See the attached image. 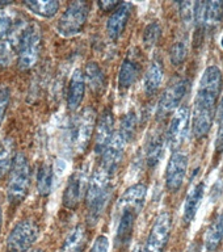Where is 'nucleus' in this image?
Listing matches in <instances>:
<instances>
[{
  "label": "nucleus",
  "instance_id": "473e14b6",
  "mask_svg": "<svg viewBox=\"0 0 223 252\" xmlns=\"http://www.w3.org/2000/svg\"><path fill=\"white\" fill-rule=\"evenodd\" d=\"M8 104H9V88L4 84H0V125L4 120Z\"/></svg>",
  "mask_w": 223,
  "mask_h": 252
},
{
  "label": "nucleus",
  "instance_id": "9d476101",
  "mask_svg": "<svg viewBox=\"0 0 223 252\" xmlns=\"http://www.w3.org/2000/svg\"><path fill=\"white\" fill-rule=\"evenodd\" d=\"M189 82L188 79H179L171 86L167 87L164 94H161L159 104H158L157 116L159 120L165 118L171 112L175 110V108L179 106L181 100L184 98L187 91H188Z\"/></svg>",
  "mask_w": 223,
  "mask_h": 252
},
{
  "label": "nucleus",
  "instance_id": "20e7f679",
  "mask_svg": "<svg viewBox=\"0 0 223 252\" xmlns=\"http://www.w3.org/2000/svg\"><path fill=\"white\" fill-rule=\"evenodd\" d=\"M29 181H31V169L29 163L24 154H17L9 171L8 179L7 196L11 204H20L25 198L29 190Z\"/></svg>",
  "mask_w": 223,
  "mask_h": 252
},
{
  "label": "nucleus",
  "instance_id": "6e6552de",
  "mask_svg": "<svg viewBox=\"0 0 223 252\" xmlns=\"http://www.w3.org/2000/svg\"><path fill=\"white\" fill-rule=\"evenodd\" d=\"M95 125H96V112L94 108H86L83 109L76 120L74 122V145L78 153H84L90 145L91 138L94 134Z\"/></svg>",
  "mask_w": 223,
  "mask_h": 252
},
{
  "label": "nucleus",
  "instance_id": "cd10ccee",
  "mask_svg": "<svg viewBox=\"0 0 223 252\" xmlns=\"http://www.w3.org/2000/svg\"><path fill=\"white\" fill-rule=\"evenodd\" d=\"M53 185V168L49 163H42L37 172V192L41 196H47Z\"/></svg>",
  "mask_w": 223,
  "mask_h": 252
},
{
  "label": "nucleus",
  "instance_id": "72a5a7b5",
  "mask_svg": "<svg viewBox=\"0 0 223 252\" xmlns=\"http://www.w3.org/2000/svg\"><path fill=\"white\" fill-rule=\"evenodd\" d=\"M12 21L9 16L5 12L0 11V39L5 38L7 35L11 34Z\"/></svg>",
  "mask_w": 223,
  "mask_h": 252
},
{
  "label": "nucleus",
  "instance_id": "39448f33",
  "mask_svg": "<svg viewBox=\"0 0 223 252\" xmlns=\"http://www.w3.org/2000/svg\"><path fill=\"white\" fill-rule=\"evenodd\" d=\"M142 208L129 204L126 201H118L116 206V217H117V223H116V238L114 244L117 248H124L130 243L135 220L138 214L141 213Z\"/></svg>",
  "mask_w": 223,
  "mask_h": 252
},
{
  "label": "nucleus",
  "instance_id": "dca6fc26",
  "mask_svg": "<svg viewBox=\"0 0 223 252\" xmlns=\"http://www.w3.org/2000/svg\"><path fill=\"white\" fill-rule=\"evenodd\" d=\"M114 117L112 110L106 109L101 114V118L96 126V135H95V153L102 154L104 150L113 137Z\"/></svg>",
  "mask_w": 223,
  "mask_h": 252
},
{
  "label": "nucleus",
  "instance_id": "1a4fd4ad",
  "mask_svg": "<svg viewBox=\"0 0 223 252\" xmlns=\"http://www.w3.org/2000/svg\"><path fill=\"white\" fill-rule=\"evenodd\" d=\"M171 234V216L168 212L160 213L154 222L149 238L146 240L145 252H163Z\"/></svg>",
  "mask_w": 223,
  "mask_h": 252
},
{
  "label": "nucleus",
  "instance_id": "a878e982",
  "mask_svg": "<svg viewBox=\"0 0 223 252\" xmlns=\"http://www.w3.org/2000/svg\"><path fill=\"white\" fill-rule=\"evenodd\" d=\"M223 240V213L217 218L210 227L208 228L206 232V238H205V246L209 251H216L217 248L220 247V244Z\"/></svg>",
  "mask_w": 223,
  "mask_h": 252
},
{
  "label": "nucleus",
  "instance_id": "c85d7f7f",
  "mask_svg": "<svg viewBox=\"0 0 223 252\" xmlns=\"http://www.w3.org/2000/svg\"><path fill=\"white\" fill-rule=\"evenodd\" d=\"M135 129H137V116L134 112H130L124 117V120L121 121V125H120V131L122 133V135L127 139V141H131L133 139V135L135 133Z\"/></svg>",
  "mask_w": 223,
  "mask_h": 252
},
{
  "label": "nucleus",
  "instance_id": "ddd939ff",
  "mask_svg": "<svg viewBox=\"0 0 223 252\" xmlns=\"http://www.w3.org/2000/svg\"><path fill=\"white\" fill-rule=\"evenodd\" d=\"M88 183L90 181L87 169H78L71 175L63 193V205L67 209H75L78 206L83 196L87 193Z\"/></svg>",
  "mask_w": 223,
  "mask_h": 252
},
{
  "label": "nucleus",
  "instance_id": "9b49d317",
  "mask_svg": "<svg viewBox=\"0 0 223 252\" xmlns=\"http://www.w3.org/2000/svg\"><path fill=\"white\" fill-rule=\"evenodd\" d=\"M189 116L191 110L188 105H181L175 112L172 120L169 122L168 130H167V142L168 146L175 151L183 145V142L187 138L189 125Z\"/></svg>",
  "mask_w": 223,
  "mask_h": 252
},
{
  "label": "nucleus",
  "instance_id": "bb28decb",
  "mask_svg": "<svg viewBox=\"0 0 223 252\" xmlns=\"http://www.w3.org/2000/svg\"><path fill=\"white\" fill-rule=\"evenodd\" d=\"M24 5L28 9H31L32 12L42 16V17H53V16L57 15V12H58L59 7H61L59 1H55V0H46V1H42V0L24 1Z\"/></svg>",
  "mask_w": 223,
  "mask_h": 252
},
{
  "label": "nucleus",
  "instance_id": "412c9836",
  "mask_svg": "<svg viewBox=\"0 0 223 252\" xmlns=\"http://www.w3.org/2000/svg\"><path fill=\"white\" fill-rule=\"evenodd\" d=\"M223 17V1H206L204 13V29L212 31L221 24Z\"/></svg>",
  "mask_w": 223,
  "mask_h": 252
},
{
  "label": "nucleus",
  "instance_id": "58836bf2",
  "mask_svg": "<svg viewBox=\"0 0 223 252\" xmlns=\"http://www.w3.org/2000/svg\"><path fill=\"white\" fill-rule=\"evenodd\" d=\"M8 4H12L11 1H0V7H4V5H8Z\"/></svg>",
  "mask_w": 223,
  "mask_h": 252
},
{
  "label": "nucleus",
  "instance_id": "a211bd4d",
  "mask_svg": "<svg viewBox=\"0 0 223 252\" xmlns=\"http://www.w3.org/2000/svg\"><path fill=\"white\" fill-rule=\"evenodd\" d=\"M205 193V183L200 181L197 183L194 187L191 188V190L187 194L184 202V209H183V220L185 224H189L194 220V217L197 214V210L200 208L201 201L204 197Z\"/></svg>",
  "mask_w": 223,
  "mask_h": 252
},
{
  "label": "nucleus",
  "instance_id": "b1692460",
  "mask_svg": "<svg viewBox=\"0 0 223 252\" xmlns=\"http://www.w3.org/2000/svg\"><path fill=\"white\" fill-rule=\"evenodd\" d=\"M86 240V232L82 224L75 226L64 239L61 252H82Z\"/></svg>",
  "mask_w": 223,
  "mask_h": 252
},
{
  "label": "nucleus",
  "instance_id": "2f4dec72",
  "mask_svg": "<svg viewBox=\"0 0 223 252\" xmlns=\"http://www.w3.org/2000/svg\"><path fill=\"white\" fill-rule=\"evenodd\" d=\"M181 21L189 27L194 23V15H196V3L194 1H183L179 4Z\"/></svg>",
  "mask_w": 223,
  "mask_h": 252
},
{
  "label": "nucleus",
  "instance_id": "c756f323",
  "mask_svg": "<svg viewBox=\"0 0 223 252\" xmlns=\"http://www.w3.org/2000/svg\"><path fill=\"white\" fill-rule=\"evenodd\" d=\"M187 53H188V47L185 41H177L173 43L169 50V58L173 66H180L187 58Z\"/></svg>",
  "mask_w": 223,
  "mask_h": 252
},
{
  "label": "nucleus",
  "instance_id": "e433bc0d",
  "mask_svg": "<svg viewBox=\"0 0 223 252\" xmlns=\"http://www.w3.org/2000/svg\"><path fill=\"white\" fill-rule=\"evenodd\" d=\"M121 4V1H100L98 3V7L101 8L102 11H114L116 8H118V5Z\"/></svg>",
  "mask_w": 223,
  "mask_h": 252
},
{
  "label": "nucleus",
  "instance_id": "c9c22d12",
  "mask_svg": "<svg viewBox=\"0 0 223 252\" xmlns=\"http://www.w3.org/2000/svg\"><path fill=\"white\" fill-rule=\"evenodd\" d=\"M217 121H218V131L223 133V94L217 109Z\"/></svg>",
  "mask_w": 223,
  "mask_h": 252
},
{
  "label": "nucleus",
  "instance_id": "423d86ee",
  "mask_svg": "<svg viewBox=\"0 0 223 252\" xmlns=\"http://www.w3.org/2000/svg\"><path fill=\"white\" fill-rule=\"evenodd\" d=\"M90 15V4L87 1H72L61 16L57 31L63 37H72L79 34L86 25Z\"/></svg>",
  "mask_w": 223,
  "mask_h": 252
},
{
  "label": "nucleus",
  "instance_id": "0eeeda50",
  "mask_svg": "<svg viewBox=\"0 0 223 252\" xmlns=\"http://www.w3.org/2000/svg\"><path fill=\"white\" fill-rule=\"evenodd\" d=\"M38 234V226L33 220H21L16 224L8 236L5 252H27L34 244Z\"/></svg>",
  "mask_w": 223,
  "mask_h": 252
},
{
  "label": "nucleus",
  "instance_id": "f03ea898",
  "mask_svg": "<svg viewBox=\"0 0 223 252\" xmlns=\"http://www.w3.org/2000/svg\"><path fill=\"white\" fill-rule=\"evenodd\" d=\"M110 175L98 167L88 183L86 193V220L90 226L97 223L110 197Z\"/></svg>",
  "mask_w": 223,
  "mask_h": 252
},
{
  "label": "nucleus",
  "instance_id": "4468645a",
  "mask_svg": "<svg viewBox=\"0 0 223 252\" xmlns=\"http://www.w3.org/2000/svg\"><path fill=\"white\" fill-rule=\"evenodd\" d=\"M188 157L180 151H173L165 169V185L169 192H176L181 188L187 176Z\"/></svg>",
  "mask_w": 223,
  "mask_h": 252
},
{
  "label": "nucleus",
  "instance_id": "2eb2a0df",
  "mask_svg": "<svg viewBox=\"0 0 223 252\" xmlns=\"http://www.w3.org/2000/svg\"><path fill=\"white\" fill-rule=\"evenodd\" d=\"M131 11H133V4L124 1L109 16V19L106 21V33L110 39H117L124 33Z\"/></svg>",
  "mask_w": 223,
  "mask_h": 252
},
{
  "label": "nucleus",
  "instance_id": "4c0bfd02",
  "mask_svg": "<svg viewBox=\"0 0 223 252\" xmlns=\"http://www.w3.org/2000/svg\"><path fill=\"white\" fill-rule=\"evenodd\" d=\"M131 252H145V251H143V247H142L141 244H138L137 247L134 248V250Z\"/></svg>",
  "mask_w": 223,
  "mask_h": 252
},
{
  "label": "nucleus",
  "instance_id": "7ed1b4c3",
  "mask_svg": "<svg viewBox=\"0 0 223 252\" xmlns=\"http://www.w3.org/2000/svg\"><path fill=\"white\" fill-rule=\"evenodd\" d=\"M41 31L37 24H27L19 29L16 49L19 54V66L23 70H29L38 61L41 51Z\"/></svg>",
  "mask_w": 223,
  "mask_h": 252
},
{
  "label": "nucleus",
  "instance_id": "f3484780",
  "mask_svg": "<svg viewBox=\"0 0 223 252\" xmlns=\"http://www.w3.org/2000/svg\"><path fill=\"white\" fill-rule=\"evenodd\" d=\"M86 94V79L82 70H75L71 76L67 91V106L70 110H76L82 104Z\"/></svg>",
  "mask_w": 223,
  "mask_h": 252
},
{
  "label": "nucleus",
  "instance_id": "f257e3e1",
  "mask_svg": "<svg viewBox=\"0 0 223 252\" xmlns=\"http://www.w3.org/2000/svg\"><path fill=\"white\" fill-rule=\"evenodd\" d=\"M222 86V72L217 66H209L200 79L193 108V133L204 138L210 131L216 118V102Z\"/></svg>",
  "mask_w": 223,
  "mask_h": 252
},
{
  "label": "nucleus",
  "instance_id": "6ab92c4d",
  "mask_svg": "<svg viewBox=\"0 0 223 252\" xmlns=\"http://www.w3.org/2000/svg\"><path fill=\"white\" fill-rule=\"evenodd\" d=\"M163 74H164V70H163L161 62L158 58H154L149 64V68L145 75L146 94L151 96V94H157L163 83Z\"/></svg>",
  "mask_w": 223,
  "mask_h": 252
},
{
  "label": "nucleus",
  "instance_id": "4be33fe9",
  "mask_svg": "<svg viewBox=\"0 0 223 252\" xmlns=\"http://www.w3.org/2000/svg\"><path fill=\"white\" fill-rule=\"evenodd\" d=\"M15 143L12 138H4L0 141V179H3L12 168L15 157H13Z\"/></svg>",
  "mask_w": 223,
  "mask_h": 252
},
{
  "label": "nucleus",
  "instance_id": "aec40b11",
  "mask_svg": "<svg viewBox=\"0 0 223 252\" xmlns=\"http://www.w3.org/2000/svg\"><path fill=\"white\" fill-rule=\"evenodd\" d=\"M141 74V66L139 63L131 57H126L125 61L122 62L120 67V72H118V84L121 88L126 90L135 83Z\"/></svg>",
  "mask_w": 223,
  "mask_h": 252
},
{
  "label": "nucleus",
  "instance_id": "a19ab883",
  "mask_svg": "<svg viewBox=\"0 0 223 252\" xmlns=\"http://www.w3.org/2000/svg\"><path fill=\"white\" fill-rule=\"evenodd\" d=\"M222 46H223V38H222Z\"/></svg>",
  "mask_w": 223,
  "mask_h": 252
},
{
  "label": "nucleus",
  "instance_id": "393cba45",
  "mask_svg": "<svg viewBox=\"0 0 223 252\" xmlns=\"http://www.w3.org/2000/svg\"><path fill=\"white\" fill-rule=\"evenodd\" d=\"M84 79L94 92H100L105 86V76L96 62H88L84 71Z\"/></svg>",
  "mask_w": 223,
  "mask_h": 252
},
{
  "label": "nucleus",
  "instance_id": "7c9ffc66",
  "mask_svg": "<svg viewBox=\"0 0 223 252\" xmlns=\"http://www.w3.org/2000/svg\"><path fill=\"white\" fill-rule=\"evenodd\" d=\"M161 35V27L157 21L149 24L143 31V42L147 47H153Z\"/></svg>",
  "mask_w": 223,
  "mask_h": 252
},
{
  "label": "nucleus",
  "instance_id": "5701e85b",
  "mask_svg": "<svg viewBox=\"0 0 223 252\" xmlns=\"http://www.w3.org/2000/svg\"><path fill=\"white\" fill-rule=\"evenodd\" d=\"M163 150H164V141L160 134H155L150 138L149 143H147V150H146V160L147 165L151 168H155L161 157H163Z\"/></svg>",
  "mask_w": 223,
  "mask_h": 252
},
{
  "label": "nucleus",
  "instance_id": "f704fd0d",
  "mask_svg": "<svg viewBox=\"0 0 223 252\" xmlns=\"http://www.w3.org/2000/svg\"><path fill=\"white\" fill-rule=\"evenodd\" d=\"M90 252H109V239L105 235L97 236Z\"/></svg>",
  "mask_w": 223,
  "mask_h": 252
},
{
  "label": "nucleus",
  "instance_id": "f8f14e48",
  "mask_svg": "<svg viewBox=\"0 0 223 252\" xmlns=\"http://www.w3.org/2000/svg\"><path fill=\"white\" fill-rule=\"evenodd\" d=\"M127 143H129V141L122 135L120 130H117L104 150V153L101 154L102 159L100 167L105 169L106 172H109L110 175H113L122 161Z\"/></svg>",
  "mask_w": 223,
  "mask_h": 252
},
{
  "label": "nucleus",
  "instance_id": "ea45409f",
  "mask_svg": "<svg viewBox=\"0 0 223 252\" xmlns=\"http://www.w3.org/2000/svg\"><path fill=\"white\" fill-rule=\"evenodd\" d=\"M0 230H1V208H0Z\"/></svg>",
  "mask_w": 223,
  "mask_h": 252
}]
</instances>
